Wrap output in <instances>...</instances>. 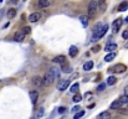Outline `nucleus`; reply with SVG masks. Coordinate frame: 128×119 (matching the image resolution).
Returning a JSON list of instances; mask_svg holds the SVG:
<instances>
[{
	"instance_id": "f257e3e1",
	"label": "nucleus",
	"mask_w": 128,
	"mask_h": 119,
	"mask_svg": "<svg viewBox=\"0 0 128 119\" xmlns=\"http://www.w3.org/2000/svg\"><path fill=\"white\" fill-rule=\"evenodd\" d=\"M88 16L90 17H95L96 14H97V10H98V4H97L96 0H91L90 3H88Z\"/></svg>"
},
{
	"instance_id": "f03ea898",
	"label": "nucleus",
	"mask_w": 128,
	"mask_h": 119,
	"mask_svg": "<svg viewBox=\"0 0 128 119\" xmlns=\"http://www.w3.org/2000/svg\"><path fill=\"white\" fill-rule=\"evenodd\" d=\"M126 65H123V63H118V65H114L113 67L109 68V72H112V73H123V72H126Z\"/></svg>"
},
{
	"instance_id": "7ed1b4c3",
	"label": "nucleus",
	"mask_w": 128,
	"mask_h": 119,
	"mask_svg": "<svg viewBox=\"0 0 128 119\" xmlns=\"http://www.w3.org/2000/svg\"><path fill=\"white\" fill-rule=\"evenodd\" d=\"M107 30H108V25H107V24H104V25H103V27L101 29V31L97 34V35H95V36H92V41H97L98 38L103 37L104 35H106V32H107Z\"/></svg>"
},
{
	"instance_id": "20e7f679",
	"label": "nucleus",
	"mask_w": 128,
	"mask_h": 119,
	"mask_svg": "<svg viewBox=\"0 0 128 119\" xmlns=\"http://www.w3.org/2000/svg\"><path fill=\"white\" fill-rule=\"evenodd\" d=\"M70 86V81L68 79H64V81H60L59 82V84H57V89L61 91V92H64L65 89H67Z\"/></svg>"
},
{
	"instance_id": "39448f33",
	"label": "nucleus",
	"mask_w": 128,
	"mask_h": 119,
	"mask_svg": "<svg viewBox=\"0 0 128 119\" xmlns=\"http://www.w3.org/2000/svg\"><path fill=\"white\" fill-rule=\"evenodd\" d=\"M32 84H34V86H36V87L45 86V84H44V78L39 77V76H35V77H32Z\"/></svg>"
},
{
	"instance_id": "423d86ee",
	"label": "nucleus",
	"mask_w": 128,
	"mask_h": 119,
	"mask_svg": "<svg viewBox=\"0 0 128 119\" xmlns=\"http://www.w3.org/2000/svg\"><path fill=\"white\" fill-rule=\"evenodd\" d=\"M52 62H55V63H60L61 66L65 65V63H67L66 62V56L64 55H60V56H56L54 60H52Z\"/></svg>"
},
{
	"instance_id": "0eeeda50",
	"label": "nucleus",
	"mask_w": 128,
	"mask_h": 119,
	"mask_svg": "<svg viewBox=\"0 0 128 119\" xmlns=\"http://www.w3.org/2000/svg\"><path fill=\"white\" fill-rule=\"evenodd\" d=\"M121 26H122V19H116L113 21V24H112V30L114 32H117L118 30H120Z\"/></svg>"
},
{
	"instance_id": "6e6552de",
	"label": "nucleus",
	"mask_w": 128,
	"mask_h": 119,
	"mask_svg": "<svg viewBox=\"0 0 128 119\" xmlns=\"http://www.w3.org/2000/svg\"><path fill=\"white\" fill-rule=\"evenodd\" d=\"M114 50H117V45L116 43H112V42H109V43H107L106 45V47H104V51L106 52H114Z\"/></svg>"
},
{
	"instance_id": "1a4fd4ad",
	"label": "nucleus",
	"mask_w": 128,
	"mask_h": 119,
	"mask_svg": "<svg viewBox=\"0 0 128 119\" xmlns=\"http://www.w3.org/2000/svg\"><path fill=\"white\" fill-rule=\"evenodd\" d=\"M40 17H41L40 12H34V14H31L29 16V21L30 23H36L37 20H40Z\"/></svg>"
},
{
	"instance_id": "9d476101",
	"label": "nucleus",
	"mask_w": 128,
	"mask_h": 119,
	"mask_svg": "<svg viewBox=\"0 0 128 119\" xmlns=\"http://www.w3.org/2000/svg\"><path fill=\"white\" fill-rule=\"evenodd\" d=\"M51 3H52V0H39L37 5L39 8H48L51 5Z\"/></svg>"
},
{
	"instance_id": "9b49d317",
	"label": "nucleus",
	"mask_w": 128,
	"mask_h": 119,
	"mask_svg": "<svg viewBox=\"0 0 128 119\" xmlns=\"http://www.w3.org/2000/svg\"><path fill=\"white\" fill-rule=\"evenodd\" d=\"M24 38H25V34L23 31H17L15 34V36H14V40L17 42H21V41H24Z\"/></svg>"
},
{
	"instance_id": "f8f14e48",
	"label": "nucleus",
	"mask_w": 128,
	"mask_h": 119,
	"mask_svg": "<svg viewBox=\"0 0 128 119\" xmlns=\"http://www.w3.org/2000/svg\"><path fill=\"white\" fill-rule=\"evenodd\" d=\"M103 27V25H102V23H97L96 25H95V27H93V30H92V36H95V35H97L100 31H101V29Z\"/></svg>"
},
{
	"instance_id": "ddd939ff",
	"label": "nucleus",
	"mask_w": 128,
	"mask_h": 119,
	"mask_svg": "<svg viewBox=\"0 0 128 119\" xmlns=\"http://www.w3.org/2000/svg\"><path fill=\"white\" fill-rule=\"evenodd\" d=\"M122 102H121V99H116L114 100V102L111 104V109H116V111H118V109H120L121 107H122Z\"/></svg>"
},
{
	"instance_id": "4468645a",
	"label": "nucleus",
	"mask_w": 128,
	"mask_h": 119,
	"mask_svg": "<svg viewBox=\"0 0 128 119\" xmlns=\"http://www.w3.org/2000/svg\"><path fill=\"white\" fill-rule=\"evenodd\" d=\"M88 19H90V16L88 15H82L80 16V21H81V24L83 27H87V25H88Z\"/></svg>"
},
{
	"instance_id": "2eb2a0df",
	"label": "nucleus",
	"mask_w": 128,
	"mask_h": 119,
	"mask_svg": "<svg viewBox=\"0 0 128 119\" xmlns=\"http://www.w3.org/2000/svg\"><path fill=\"white\" fill-rule=\"evenodd\" d=\"M30 97H31V102L32 104L35 105L37 102V98H39V93H37V91H32L31 93H30Z\"/></svg>"
},
{
	"instance_id": "dca6fc26",
	"label": "nucleus",
	"mask_w": 128,
	"mask_h": 119,
	"mask_svg": "<svg viewBox=\"0 0 128 119\" xmlns=\"http://www.w3.org/2000/svg\"><path fill=\"white\" fill-rule=\"evenodd\" d=\"M97 119H111V113L109 112H102L97 115Z\"/></svg>"
},
{
	"instance_id": "f3484780",
	"label": "nucleus",
	"mask_w": 128,
	"mask_h": 119,
	"mask_svg": "<svg viewBox=\"0 0 128 119\" xmlns=\"http://www.w3.org/2000/svg\"><path fill=\"white\" fill-rule=\"evenodd\" d=\"M92 68H93V62H92V61H87V62L83 65V69H85V71H91Z\"/></svg>"
},
{
	"instance_id": "a211bd4d",
	"label": "nucleus",
	"mask_w": 128,
	"mask_h": 119,
	"mask_svg": "<svg viewBox=\"0 0 128 119\" xmlns=\"http://www.w3.org/2000/svg\"><path fill=\"white\" fill-rule=\"evenodd\" d=\"M126 10H128V1H123L121 5L118 6V11L123 12V11H126Z\"/></svg>"
},
{
	"instance_id": "6ab92c4d",
	"label": "nucleus",
	"mask_w": 128,
	"mask_h": 119,
	"mask_svg": "<svg viewBox=\"0 0 128 119\" xmlns=\"http://www.w3.org/2000/svg\"><path fill=\"white\" fill-rule=\"evenodd\" d=\"M116 57V52H109L108 55H106V57H104V61L106 62H111V61Z\"/></svg>"
},
{
	"instance_id": "aec40b11",
	"label": "nucleus",
	"mask_w": 128,
	"mask_h": 119,
	"mask_svg": "<svg viewBox=\"0 0 128 119\" xmlns=\"http://www.w3.org/2000/svg\"><path fill=\"white\" fill-rule=\"evenodd\" d=\"M77 54H78V50H77L76 46H71V47H70V56H71V57H76Z\"/></svg>"
},
{
	"instance_id": "412c9836",
	"label": "nucleus",
	"mask_w": 128,
	"mask_h": 119,
	"mask_svg": "<svg viewBox=\"0 0 128 119\" xmlns=\"http://www.w3.org/2000/svg\"><path fill=\"white\" fill-rule=\"evenodd\" d=\"M116 83H117V78L114 76H109L107 78V84L108 86H113V84H116Z\"/></svg>"
},
{
	"instance_id": "4be33fe9",
	"label": "nucleus",
	"mask_w": 128,
	"mask_h": 119,
	"mask_svg": "<svg viewBox=\"0 0 128 119\" xmlns=\"http://www.w3.org/2000/svg\"><path fill=\"white\" fill-rule=\"evenodd\" d=\"M15 15H16V9H10V10L8 11V14H6L8 19H14Z\"/></svg>"
},
{
	"instance_id": "5701e85b",
	"label": "nucleus",
	"mask_w": 128,
	"mask_h": 119,
	"mask_svg": "<svg viewBox=\"0 0 128 119\" xmlns=\"http://www.w3.org/2000/svg\"><path fill=\"white\" fill-rule=\"evenodd\" d=\"M78 88H80V84H78V83H73V84L71 86V88H70V91H71V93H76L77 94Z\"/></svg>"
},
{
	"instance_id": "b1692460",
	"label": "nucleus",
	"mask_w": 128,
	"mask_h": 119,
	"mask_svg": "<svg viewBox=\"0 0 128 119\" xmlns=\"http://www.w3.org/2000/svg\"><path fill=\"white\" fill-rule=\"evenodd\" d=\"M61 69H62V72H65V73H68V72H71V71H72V68L70 67L67 63H65V65L61 66Z\"/></svg>"
},
{
	"instance_id": "393cba45",
	"label": "nucleus",
	"mask_w": 128,
	"mask_h": 119,
	"mask_svg": "<svg viewBox=\"0 0 128 119\" xmlns=\"http://www.w3.org/2000/svg\"><path fill=\"white\" fill-rule=\"evenodd\" d=\"M44 113H45L44 108H42V107H41V108H39V109H37V112H36V114H35V118H40V117H42V115H44Z\"/></svg>"
},
{
	"instance_id": "a878e982",
	"label": "nucleus",
	"mask_w": 128,
	"mask_h": 119,
	"mask_svg": "<svg viewBox=\"0 0 128 119\" xmlns=\"http://www.w3.org/2000/svg\"><path fill=\"white\" fill-rule=\"evenodd\" d=\"M85 111H80V112H78V113H76V114H75V115H73V119H80V118H82L83 115H85Z\"/></svg>"
},
{
	"instance_id": "bb28decb",
	"label": "nucleus",
	"mask_w": 128,
	"mask_h": 119,
	"mask_svg": "<svg viewBox=\"0 0 128 119\" xmlns=\"http://www.w3.org/2000/svg\"><path fill=\"white\" fill-rule=\"evenodd\" d=\"M118 113L122 114V115H128V108H120Z\"/></svg>"
},
{
	"instance_id": "cd10ccee",
	"label": "nucleus",
	"mask_w": 128,
	"mask_h": 119,
	"mask_svg": "<svg viewBox=\"0 0 128 119\" xmlns=\"http://www.w3.org/2000/svg\"><path fill=\"white\" fill-rule=\"evenodd\" d=\"M72 100H73L75 103H78V102H81V100H82V97L80 94H75L73 98H72Z\"/></svg>"
},
{
	"instance_id": "c85d7f7f",
	"label": "nucleus",
	"mask_w": 128,
	"mask_h": 119,
	"mask_svg": "<svg viewBox=\"0 0 128 119\" xmlns=\"http://www.w3.org/2000/svg\"><path fill=\"white\" fill-rule=\"evenodd\" d=\"M100 6H101V10L102 11L106 10V0H100Z\"/></svg>"
},
{
	"instance_id": "c756f323",
	"label": "nucleus",
	"mask_w": 128,
	"mask_h": 119,
	"mask_svg": "<svg viewBox=\"0 0 128 119\" xmlns=\"http://www.w3.org/2000/svg\"><path fill=\"white\" fill-rule=\"evenodd\" d=\"M104 88H106V83H101V84H98V87H97V91L102 92V91H104Z\"/></svg>"
},
{
	"instance_id": "7c9ffc66",
	"label": "nucleus",
	"mask_w": 128,
	"mask_h": 119,
	"mask_svg": "<svg viewBox=\"0 0 128 119\" xmlns=\"http://www.w3.org/2000/svg\"><path fill=\"white\" fill-rule=\"evenodd\" d=\"M121 102L122 103H128V94H124L121 97Z\"/></svg>"
},
{
	"instance_id": "2f4dec72",
	"label": "nucleus",
	"mask_w": 128,
	"mask_h": 119,
	"mask_svg": "<svg viewBox=\"0 0 128 119\" xmlns=\"http://www.w3.org/2000/svg\"><path fill=\"white\" fill-rule=\"evenodd\" d=\"M23 32H24L25 35H28V34H30V32H31V29H30L29 26H25V27L23 29Z\"/></svg>"
},
{
	"instance_id": "473e14b6",
	"label": "nucleus",
	"mask_w": 128,
	"mask_h": 119,
	"mask_svg": "<svg viewBox=\"0 0 128 119\" xmlns=\"http://www.w3.org/2000/svg\"><path fill=\"white\" fill-rule=\"evenodd\" d=\"M122 37L124 38V40H128V29L123 31V34H122Z\"/></svg>"
},
{
	"instance_id": "72a5a7b5",
	"label": "nucleus",
	"mask_w": 128,
	"mask_h": 119,
	"mask_svg": "<svg viewBox=\"0 0 128 119\" xmlns=\"http://www.w3.org/2000/svg\"><path fill=\"white\" fill-rule=\"evenodd\" d=\"M80 107H78V105H76V107H73L72 108V113H78V112H80Z\"/></svg>"
},
{
	"instance_id": "f704fd0d",
	"label": "nucleus",
	"mask_w": 128,
	"mask_h": 119,
	"mask_svg": "<svg viewBox=\"0 0 128 119\" xmlns=\"http://www.w3.org/2000/svg\"><path fill=\"white\" fill-rule=\"evenodd\" d=\"M101 50V46H98V45H97V46H93V47H92V51H93V52H98Z\"/></svg>"
},
{
	"instance_id": "c9c22d12",
	"label": "nucleus",
	"mask_w": 128,
	"mask_h": 119,
	"mask_svg": "<svg viewBox=\"0 0 128 119\" xmlns=\"http://www.w3.org/2000/svg\"><path fill=\"white\" fill-rule=\"evenodd\" d=\"M66 112V108L65 107H60L59 108V113H65Z\"/></svg>"
},
{
	"instance_id": "e433bc0d",
	"label": "nucleus",
	"mask_w": 128,
	"mask_h": 119,
	"mask_svg": "<svg viewBox=\"0 0 128 119\" xmlns=\"http://www.w3.org/2000/svg\"><path fill=\"white\" fill-rule=\"evenodd\" d=\"M124 21H126V23H128V16H127L126 19H124Z\"/></svg>"
},
{
	"instance_id": "4c0bfd02",
	"label": "nucleus",
	"mask_w": 128,
	"mask_h": 119,
	"mask_svg": "<svg viewBox=\"0 0 128 119\" xmlns=\"http://www.w3.org/2000/svg\"><path fill=\"white\" fill-rule=\"evenodd\" d=\"M12 1H14V3H16V1H17V0H12Z\"/></svg>"
},
{
	"instance_id": "58836bf2",
	"label": "nucleus",
	"mask_w": 128,
	"mask_h": 119,
	"mask_svg": "<svg viewBox=\"0 0 128 119\" xmlns=\"http://www.w3.org/2000/svg\"><path fill=\"white\" fill-rule=\"evenodd\" d=\"M0 3H3V0H0Z\"/></svg>"
},
{
	"instance_id": "ea45409f",
	"label": "nucleus",
	"mask_w": 128,
	"mask_h": 119,
	"mask_svg": "<svg viewBox=\"0 0 128 119\" xmlns=\"http://www.w3.org/2000/svg\"><path fill=\"white\" fill-rule=\"evenodd\" d=\"M23 1H26V0H23Z\"/></svg>"
}]
</instances>
